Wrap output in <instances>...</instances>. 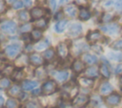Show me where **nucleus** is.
<instances>
[{"mask_svg":"<svg viewBox=\"0 0 122 108\" xmlns=\"http://www.w3.org/2000/svg\"><path fill=\"white\" fill-rule=\"evenodd\" d=\"M4 102H5V99H4V97L2 96V94L0 93V108H2L4 106Z\"/></svg>","mask_w":122,"mask_h":108,"instance_id":"nucleus-49","label":"nucleus"},{"mask_svg":"<svg viewBox=\"0 0 122 108\" xmlns=\"http://www.w3.org/2000/svg\"><path fill=\"white\" fill-rule=\"evenodd\" d=\"M104 101L109 107H115L120 103L121 96L118 93H112L105 97Z\"/></svg>","mask_w":122,"mask_h":108,"instance_id":"nucleus-6","label":"nucleus"},{"mask_svg":"<svg viewBox=\"0 0 122 108\" xmlns=\"http://www.w3.org/2000/svg\"><path fill=\"white\" fill-rule=\"evenodd\" d=\"M63 15H64V13H63V11H58L56 14H55V19H61V18H63Z\"/></svg>","mask_w":122,"mask_h":108,"instance_id":"nucleus-47","label":"nucleus"},{"mask_svg":"<svg viewBox=\"0 0 122 108\" xmlns=\"http://www.w3.org/2000/svg\"><path fill=\"white\" fill-rule=\"evenodd\" d=\"M37 86H38V82L36 80L25 79L21 83V88L24 91H31V90H34Z\"/></svg>","mask_w":122,"mask_h":108,"instance_id":"nucleus-13","label":"nucleus"},{"mask_svg":"<svg viewBox=\"0 0 122 108\" xmlns=\"http://www.w3.org/2000/svg\"><path fill=\"white\" fill-rule=\"evenodd\" d=\"M119 83H120V86L122 88V76H120V77H119Z\"/></svg>","mask_w":122,"mask_h":108,"instance_id":"nucleus-55","label":"nucleus"},{"mask_svg":"<svg viewBox=\"0 0 122 108\" xmlns=\"http://www.w3.org/2000/svg\"><path fill=\"white\" fill-rule=\"evenodd\" d=\"M29 62H30V60H29V55L26 54H20L16 57V59H15V61H14V64H15V66L17 67V69H22L23 67L27 66Z\"/></svg>","mask_w":122,"mask_h":108,"instance_id":"nucleus-12","label":"nucleus"},{"mask_svg":"<svg viewBox=\"0 0 122 108\" xmlns=\"http://www.w3.org/2000/svg\"><path fill=\"white\" fill-rule=\"evenodd\" d=\"M14 67L12 66V65H10V64H8V65H5L4 66V68L2 69V71H1V74L5 76V77H8V76H11V75L13 74V72H14Z\"/></svg>","mask_w":122,"mask_h":108,"instance_id":"nucleus-31","label":"nucleus"},{"mask_svg":"<svg viewBox=\"0 0 122 108\" xmlns=\"http://www.w3.org/2000/svg\"><path fill=\"white\" fill-rule=\"evenodd\" d=\"M11 6H12V8H13L14 10H19V9H22V8L24 7V3H23L22 0H17V1L14 2Z\"/></svg>","mask_w":122,"mask_h":108,"instance_id":"nucleus-41","label":"nucleus"},{"mask_svg":"<svg viewBox=\"0 0 122 108\" xmlns=\"http://www.w3.org/2000/svg\"><path fill=\"white\" fill-rule=\"evenodd\" d=\"M55 78L57 79V81L59 82H64L68 79L69 77V72L67 70H61V71H58L55 73Z\"/></svg>","mask_w":122,"mask_h":108,"instance_id":"nucleus-27","label":"nucleus"},{"mask_svg":"<svg viewBox=\"0 0 122 108\" xmlns=\"http://www.w3.org/2000/svg\"><path fill=\"white\" fill-rule=\"evenodd\" d=\"M20 52H21V47L19 44H10V45H8L5 50H4V53H5V55L9 58H15L17 57L19 54H20Z\"/></svg>","mask_w":122,"mask_h":108,"instance_id":"nucleus-4","label":"nucleus"},{"mask_svg":"<svg viewBox=\"0 0 122 108\" xmlns=\"http://www.w3.org/2000/svg\"><path fill=\"white\" fill-rule=\"evenodd\" d=\"M92 48H93V50H94V51H96L97 53H101V52H102V50H101V47H100V46L94 45V46H93Z\"/></svg>","mask_w":122,"mask_h":108,"instance_id":"nucleus-51","label":"nucleus"},{"mask_svg":"<svg viewBox=\"0 0 122 108\" xmlns=\"http://www.w3.org/2000/svg\"><path fill=\"white\" fill-rule=\"evenodd\" d=\"M58 90V85L57 82L53 79H48L46 80L41 87V93L44 96H50L54 94Z\"/></svg>","mask_w":122,"mask_h":108,"instance_id":"nucleus-1","label":"nucleus"},{"mask_svg":"<svg viewBox=\"0 0 122 108\" xmlns=\"http://www.w3.org/2000/svg\"><path fill=\"white\" fill-rule=\"evenodd\" d=\"M22 1L24 3V6L27 7V8H30L33 3V0H22Z\"/></svg>","mask_w":122,"mask_h":108,"instance_id":"nucleus-45","label":"nucleus"},{"mask_svg":"<svg viewBox=\"0 0 122 108\" xmlns=\"http://www.w3.org/2000/svg\"><path fill=\"white\" fill-rule=\"evenodd\" d=\"M111 48L115 50V51H120L122 50V39H117L115 41H113L111 44Z\"/></svg>","mask_w":122,"mask_h":108,"instance_id":"nucleus-40","label":"nucleus"},{"mask_svg":"<svg viewBox=\"0 0 122 108\" xmlns=\"http://www.w3.org/2000/svg\"><path fill=\"white\" fill-rule=\"evenodd\" d=\"M62 11L68 17L75 18L76 15H77V13H78V11H79V7L75 3H70V4H67L64 7V9H63Z\"/></svg>","mask_w":122,"mask_h":108,"instance_id":"nucleus-5","label":"nucleus"},{"mask_svg":"<svg viewBox=\"0 0 122 108\" xmlns=\"http://www.w3.org/2000/svg\"><path fill=\"white\" fill-rule=\"evenodd\" d=\"M50 5H51V9L54 10L56 7V0H50Z\"/></svg>","mask_w":122,"mask_h":108,"instance_id":"nucleus-48","label":"nucleus"},{"mask_svg":"<svg viewBox=\"0 0 122 108\" xmlns=\"http://www.w3.org/2000/svg\"><path fill=\"white\" fill-rule=\"evenodd\" d=\"M112 92V86L108 81H104L99 86V93L102 96H109Z\"/></svg>","mask_w":122,"mask_h":108,"instance_id":"nucleus-20","label":"nucleus"},{"mask_svg":"<svg viewBox=\"0 0 122 108\" xmlns=\"http://www.w3.org/2000/svg\"><path fill=\"white\" fill-rule=\"evenodd\" d=\"M42 56H43L44 60H46V61H48V62H51V61H52V60L55 58V56H56V52H55V50L52 49V48H48L47 50L44 51Z\"/></svg>","mask_w":122,"mask_h":108,"instance_id":"nucleus-22","label":"nucleus"},{"mask_svg":"<svg viewBox=\"0 0 122 108\" xmlns=\"http://www.w3.org/2000/svg\"><path fill=\"white\" fill-rule=\"evenodd\" d=\"M99 74L104 77V78H109L111 76V71L110 67L107 62H103L99 66Z\"/></svg>","mask_w":122,"mask_h":108,"instance_id":"nucleus-24","label":"nucleus"},{"mask_svg":"<svg viewBox=\"0 0 122 108\" xmlns=\"http://www.w3.org/2000/svg\"><path fill=\"white\" fill-rule=\"evenodd\" d=\"M17 0H5L6 4H10V5H12L14 2H16Z\"/></svg>","mask_w":122,"mask_h":108,"instance_id":"nucleus-53","label":"nucleus"},{"mask_svg":"<svg viewBox=\"0 0 122 108\" xmlns=\"http://www.w3.org/2000/svg\"><path fill=\"white\" fill-rule=\"evenodd\" d=\"M38 1H39V2H41V3H45L47 0H38Z\"/></svg>","mask_w":122,"mask_h":108,"instance_id":"nucleus-56","label":"nucleus"},{"mask_svg":"<svg viewBox=\"0 0 122 108\" xmlns=\"http://www.w3.org/2000/svg\"><path fill=\"white\" fill-rule=\"evenodd\" d=\"M0 29L4 32L12 34L17 31V24L12 20H7V21H4L1 24Z\"/></svg>","mask_w":122,"mask_h":108,"instance_id":"nucleus-7","label":"nucleus"},{"mask_svg":"<svg viewBox=\"0 0 122 108\" xmlns=\"http://www.w3.org/2000/svg\"><path fill=\"white\" fill-rule=\"evenodd\" d=\"M48 22H49V20L46 17H43V18L34 20L33 25H34V28L35 29H38L40 31H43V30H45L48 27Z\"/></svg>","mask_w":122,"mask_h":108,"instance_id":"nucleus-23","label":"nucleus"},{"mask_svg":"<svg viewBox=\"0 0 122 108\" xmlns=\"http://www.w3.org/2000/svg\"><path fill=\"white\" fill-rule=\"evenodd\" d=\"M21 86H19L18 84H13V85H11L10 88H9V90H8V94H9V96H10L11 97H20V95L22 94V92H21Z\"/></svg>","mask_w":122,"mask_h":108,"instance_id":"nucleus-21","label":"nucleus"},{"mask_svg":"<svg viewBox=\"0 0 122 108\" xmlns=\"http://www.w3.org/2000/svg\"><path fill=\"white\" fill-rule=\"evenodd\" d=\"M114 5L118 11H122V0H115Z\"/></svg>","mask_w":122,"mask_h":108,"instance_id":"nucleus-43","label":"nucleus"},{"mask_svg":"<svg viewBox=\"0 0 122 108\" xmlns=\"http://www.w3.org/2000/svg\"><path fill=\"white\" fill-rule=\"evenodd\" d=\"M92 1H94V2H99V1H102V0H92Z\"/></svg>","mask_w":122,"mask_h":108,"instance_id":"nucleus-57","label":"nucleus"},{"mask_svg":"<svg viewBox=\"0 0 122 108\" xmlns=\"http://www.w3.org/2000/svg\"><path fill=\"white\" fill-rule=\"evenodd\" d=\"M114 4L113 0H107L105 3H104V7H110V6H112Z\"/></svg>","mask_w":122,"mask_h":108,"instance_id":"nucleus-46","label":"nucleus"},{"mask_svg":"<svg viewBox=\"0 0 122 108\" xmlns=\"http://www.w3.org/2000/svg\"><path fill=\"white\" fill-rule=\"evenodd\" d=\"M86 39L90 43H96L100 40H103L104 36L98 30H92V31L88 32V33L86 35Z\"/></svg>","mask_w":122,"mask_h":108,"instance_id":"nucleus-8","label":"nucleus"},{"mask_svg":"<svg viewBox=\"0 0 122 108\" xmlns=\"http://www.w3.org/2000/svg\"><path fill=\"white\" fill-rule=\"evenodd\" d=\"M47 13H48V11L46 9L42 8V7H34L30 11V17L33 20H37V19H40V18L45 17V15Z\"/></svg>","mask_w":122,"mask_h":108,"instance_id":"nucleus-9","label":"nucleus"},{"mask_svg":"<svg viewBox=\"0 0 122 108\" xmlns=\"http://www.w3.org/2000/svg\"><path fill=\"white\" fill-rule=\"evenodd\" d=\"M67 24H68V20H67V19L59 20V21L56 23V25H55V31H56L57 32H62L65 30Z\"/></svg>","mask_w":122,"mask_h":108,"instance_id":"nucleus-33","label":"nucleus"},{"mask_svg":"<svg viewBox=\"0 0 122 108\" xmlns=\"http://www.w3.org/2000/svg\"><path fill=\"white\" fill-rule=\"evenodd\" d=\"M5 108H19V100L14 97H10L6 101Z\"/></svg>","mask_w":122,"mask_h":108,"instance_id":"nucleus-32","label":"nucleus"},{"mask_svg":"<svg viewBox=\"0 0 122 108\" xmlns=\"http://www.w3.org/2000/svg\"><path fill=\"white\" fill-rule=\"evenodd\" d=\"M49 45H50L49 41H48V40H44V41H39V42H37V43L35 44L34 48H35V50H37V51H43V50H45V49H48Z\"/></svg>","mask_w":122,"mask_h":108,"instance_id":"nucleus-36","label":"nucleus"},{"mask_svg":"<svg viewBox=\"0 0 122 108\" xmlns=\"http://www.w3.org/2000/svg\"><path fill=\"white\" fill-rule=\"evenodd\" d=\"M24 76H25V74H24V72H23L22 69H15L14 72H13V74L11 75V79L13 81H16V82L23 81Z\"/></svg>","mask_w":122,"mask_h":108,"instance_id":"nucleus-25","label":"nucleus"},{"mask_svg":"<svg viewBox=\"0 0 122 108\" xmlns=\"http://www.w3.org/2000/svg\"><path fill=\"white\" fill-rule=\"evenodd\" d=\"M77 84L82 88H91L93 86L94 81L92 78H89L87 76H81L77 78Z\"/></svg>","mask_w":122,"mask_h":108,"instance_id":"nucleus-15","label":"nucleus"},{"mask_svg":"<svg viewBox=\"0 0 122 108\" xmlns=\"http://www.w3.org/2000/svg\"><path fill=\"white\" fill-rule=\"evenodd\" d=\"M30 38H31V41H34V42H38L42 39V36H43V33H42V31L38 30V29H33L30 33Z\"/></svg>","mask_w":122,"mask_h":108,"instance_id":"nucleus-28","label":"nucleus"},{"mask_svg":"<svg viewBox=\"0 0 122 108\" xmlns=\"http://www.w3.org/2000/svg\"><path fill=\"white\" fill-rule=\"evenodd\" d=\"M39 94H42V93H41V89H35V90H32V95H33V96H38Z\"/></svg>","mask_w":122,"mask_h":108,"instance_id":"nucleus-50","label":"nucleus"},{"mask_svg":"<svg viewBox=\"0 0 122 108\" xmlns=\"http://www.w3.org/2000/svg\"><path fill=\"white\" fill-rule=\"evenodd\" d=\"M117 24L120 25V26H122V13L119 15V17H118V19H117Z\"/></svg>","mask_w":122,"mask_h":108,"instance_id":"nucleus-52","label":"nucleus"},{"mask_svg":"<svg viewBox=\"0 0 122 108\" xmlns=\"http://www.w3.org/2000/svg\"><path fill=\"white\" fill-rule=\"evenodd\" d=\"M81 32H82V26L78 23H74L70 27L68 31V36L71 38H76L81 34Z\"/></svg>","mask_w":122,"mask_h":108,"instance_id":"nucleus-11","label":"nucleus"},{"mask_svg":"<svg viewBox=\"0 0 122 108\" xmlns=\"http://www.w3.org/2000/svg\"><path fill=\"white\" fill-rule=\"evenodd\" d=\"M10 87V79L9 77H1L0 78V89L1 90H6Z\"/></svg>","mask_w":122,"mask_h":108,"instance_id":"nucleus-34","label":"nucleus"},{"mask_svg":"<svg viewBox=\"0 0 122 108\" xmlns=\"http://www.w3.org/2000/svg\"><path fill=\"white\" fill-rule=\"evenodd\" d=\"M34 76H35L37 78H39V79H45V78L48 76V72H47V70H46L44 67L40 66V67H37V68L35 69V71H34Z\"/></svg>","mask_w":122,"mask_h":108,"instance_id":"nucleus-26","label":"nucleus"},{"mask_svg":"<svg viewBox=\"0 0 122 108\" xmlns=\"http://www.w3.org/2000/svg\"><path fill=\"white\" fill-rule=\"evenodd\" d=\"M56 54L62 60L67 59L69 54H70V46H69V44L67 42H59L57 44V47H56Z\"/></svg>","mask_w":122,"mask_h":108,"instance_id":"nucleus-3","label":"nucleus"},{"mask_svg":"<svg viewBox=\"0 0 122 108\" xmlns=\"http://www.w3.org/2000/svg\"><path fill=\"white\" fill-rule=\"evenodd\" d=\"M108 56L112 61H122V53L120 52H112L108 54Z\"/></svg>","mask_w":122,"mask_h":108,"instance_id":"nucleus-35","label":"nucleus"},{"mask_svg":"<svg viewBox=\"0 0 122 108\" xmlns=\"http://www.w3.org/2000/svg\"><path fill=\"white\" fill-rule=\"evenodd\" d=\"M114 73H115V75H117V76H122V64H118V65L115 67Z\"/></svg>","mask_w":122,"mask_h":108,"instance_id":"nucleus-42","label":"nucleus"},{"mask_svg":"<svg viewBox=\"0 0 122 108\" xmlns=\"http://www.w3.org/2000/svg\"><path fill=\"white\" fill-rule=\"evenodd\" d=\"M71 69L75 74H80L85 71V63L81 59H75L71 63Z\"/></svg>","mask_w":122,"mask_h":108,"instance_id":"nucleus-18","label":"nucleus"},{"mask_svg":"<svg viewBox=\"0 0 122 108\" xmlns=\"http://www.w3.org/2000/svg\"><path fill=\"white\" fill-rule=\"evenodd\" d=\"M112 18H113V15L111 12H104L101 16V21L103 23H109L112 20Z\"/></svg>","mask_w":122,"mask_h":108,"instance_id":"nucleus-39","label":"nucleus"},{"mask_svg":"<svg viewBox=\"0 0 122 108\" xmlns=\"http://www.w3.org/2000/svg\"><path fill=\"white\" fill-rule=\"evenodd\" d=\"M85 76L89 77V78H96L99 76V68L95 67V66H91L88 67L87 69H85Z\"/></svg>","mask_w":122,"mask_h":108,"instance_id":"nucleus-19","label":"nucleus"},{"mask_svg":"<svg viewBox=\"0 0 122 108\" xmlns=\"http://www.w3.org/2000/svg\"><path fill=\"white\" fill-rule=\"evenodd\" d=\"M90 102V97L85 94H77L71 99V106L73 108H84Z\"/></svg>","mask_w":122,"mask_h":108,"instance_id":"nucleus-2","label":"nucleus"},{"mask_svg":"<svg viewBox=\"0 0 122 108\" xmlns=\"http://www.w3.org/2000/svg\"><path fill=\"white\" fill-rule=\"evenodd\" d=\"M101 31H103L104 32L106 33H109V34H114L118 32V29H119V25L117 23H112V24H109V25H105V26H101L100 27Z\"/></svg>","mask_w":122,"mask_h":108,"instance_id":"nucleus-14","label":"nucleus"},{"mask_svg":"<svg viewBox=\"0 0 122 108\" xmlns=\"http://www.w3.org/2000/svg\"><path fill=\"white\" fill-rule=\"evenodd\" d=\"M88 49H89V45H87L86 43H83V42L76 43L73 46V50H74V53L76 54H82L84 51H86Z\"/></svg>","mask_w":122,"mask_h":108,"instance_id":"nucleus-29","label":"nucleus"},{"mask_svg":"<svg viewBox=\"0 0 122 108\" xmlns=\"http://www.w3.org/2000/svg\"><path fill=\"white\" fill-rule=\"evenodd\" d=\"M29 60H30V63L35 67H40L44 64L43 56L37 53H31L29 55Z\"/></svg>","mask_w":122,"mask_h":108,"instance_id":"nucleus-10","label":"nucleus"},{"mask_svg":"<svg viewBox=\"0 0 122 108\" xmlns=\"http://www.w3.org/2000/svg\"><path fill=\"white\" fill-rule=\"evenodd\" d=\"M18 16V19L21 21V22H28L31 17H30V12L27 11V10H23V11H20L17 14Z\"/></svg>","mask_w":122,"mask_h":108,"instance_id":"nucleus-30","label":"nucleus"},{"mask_svg":"<svg viewBox=\"0 0 122 108\" xmlns=\"http://www.w3.org/2000/svg\"><path fill=\"white\" fill-rule=\"evenodd\" d=\"M81 60H82L85 64L93 65V64H96V63H97V60H98V59H97V57H96L94 54H88V53H84V54H82Z\"/></svg>","mask_w":122,"mask_h":108,"instance_id":"nucleus-17","label":"nucleus"},{"mask_svg":"<svg viewBox=\"0 0 122 108\" xmlns=\"http://www.w3.org/2000/svg\"><path fill=\"white\" fill-rule=\"evenodd\" d=\"M31 31H32V30H31V25L29 24V23L23 24V25H21V26L19 27V32H20L21 33H23V34H26V33H28L29 32H31Z\"/></svg>","mask_w":122,"mask_h":108,"instance_id":"nucleus-37","label":"nucleus"},{"mask_svg":"<svg viewBox=\"0 0 122 108\" xmlns=\"http://www.w3.org/2000/svg\"><path fill=\"white\" fill-rule=\"evenodd\" d=\"M66 2H68V0H60V1H59V5H63V4L66 3Z\"/></svg>","mask_w":122,"mask_h":108,"instance_id":"nucleus-54","label":"nucleus"},{"mask_svg":"<svg viewBox=\"0 0 122 108\" xmlns=\"http://www.w3.org/2000/svg\"><path fill=\"white\" fill-rule=\"evenodd\" d=\"M25 108H41V104L37 100H29L26 102Z\"/></svg>","mask_w":122,"mask_h":108,"instance_id":"nucleus-38","label":"nucleus"},{"mask_svg":"<svg viewBox=\"0 0 122 108\" xmlns=\"http://www.w3.org/2000/svg\"><path fill=\"white\" fill-rule=\"evenodd\" d=\"M91 16H92V12H91L89 8H87V7H80L79 8L78 18L81 21H87L91 18Z\"/></svg>","mask_w":122,"mask_h":108,"instance_id":"nucleus-16","label":"nucleus"},{"mask_svg":"<svg viewBox=\"0 0 122 108\" xmlns=\"http://www.w3.org/2000/svg\"><path fill=\"white\" fill-rule=\"evenodd\" d=\"M6 10V2L5 0H0V13L4 12Z\"/></svg>","mask_w":122,"mask_h":108,"instance_id":"nucleus-44","label":"nucleus"}]
</instances>
